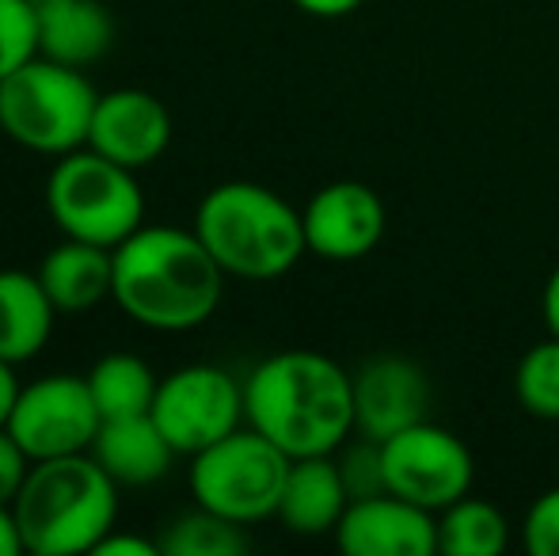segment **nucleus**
Here are the masks:
<instances>
[{
  "instance_id": "nucleus-1",
  "label": "nucleus",
  "mask_w": 559,
  "mask_h": 556,
  "mask_svg": "<svg viewBox=\"0 0 559 556\" xmlns=\"http://www.w3.org/2000/svg\"><path fill=\"white\" fill-rule=\"evenodd\" d=\"M225 271L194 229L141 225L115 248V305L153 332H191L217 312Z\"/></svg>"
},
{
  "instance_id": "nucleus-2",
  "label": "nucleus",
  "mask_w": 559,
  "mask_h": 556,
  "mask_svg": "<svg viewBox=\"0 0 559 556\" xmlns=\"http://www.w3.org/2000/svg\"><path fill=\"white\" fill-rule=\"evenodd\" d=\"M243 419L289 458L338 453L354 438L350 374L320 351H278L243 381Z\"/></svg>"
},
{
  "instance_id": "nucleus-3",
  "label": "nucleus",
  "mask_w": 559,
  "mask_h": 556,
  "mask_svg": "<svg viewBox=\"0 0 559 556\" xmlns=\"http://www.w3.org/2000/svg\"><path fill=\"white\" fill-rule=\"evenodd\" d=\"M23 553L81 556L96 553L118 522V484L92 453L31 461L12 504Z\"/></svg>"
},
{
  "instance_id": "nucleus-4",
  "label": "nucleus",
  "mask_w": 559,
  "mask_h": 556,
  "mask_svg": "<svg viewBox=\"0 0 559 556\" xmlns=\"http://www.w3.org/2000/svg\"><path fill=\"white\" fill-rule=\"evenodd\" d=\"M194 233L225 275L248 282L282 279L309 252L301 210L251 179H228L206 191L194 210Z\"/></svg>"
},
{
  "instance_id": "nucleus-5",
  "label": "nucleus",
  "mask_w": 559,
  "mask_h": 556,
  "mask_svg": "<svg viewBox=\"0 0 559 556\" xmlns=\"http://www.w3.org/2000/svg\"><path fill=\"white\" fill-rule=\"evenodd\" d=\"M99 92L84 69L35 54L0 81V134L43 156H66L88 145Z\"/></svg>"
},
{
  "instance_id": "nucleus-6",
  "label": "nucleus",
  "mask_w": 559,
  "mask_h": 556,
  "mask_svg": "<svg viewBox=\"0 0 559 556\" xmlns=\"http://www.w3.org/2000/svg\"><path fill=\"white\" fill-rule=\"evenodd\" d=\"M46 210L66 237L118 248L145 225V194L138 171L115 164L96 149H73L58 156L46 179Z\"/></svg>"
},
{
  "instance_id": "nucleus-7",
  "label": "nucleus",
  "mask_w": 559,
  "mask_h": 556,
  "mask_svg": "<svg viewBox=\"0 0 559 556\" xmlns=\"http://www.w3.org/2000/svg\"><path fill=\"white\" fill-rule=\"evenodd\" d=\"M289 453L255 427H236L191 458V496L199 507L251 527L278 511Z\"/></svg>"
},
{
  "instance_id": "nucleus-8",
  "label": "nucleus",
  "mask_w": 559,
  "mask_h": 556,
  "mask_svg": "<svg viewBox=\"0 0 559 556\" xmlns=\"http://www.w3.org/2000/svg\"><path fill=\"white\" fill-rule=\"evenodd\" d=\"M384 492H396L407 504H419L427 511H445L461 496L472 492L476 461L461 435H453L442 423H412L400 435L381 442Z\"/></svg>"
},
{
  "instance_id": "nucleus-9",
  "label": "nucleus",
  "mask_w": 559,
  "mask_h": 556,
  "mask_svg": "<svg viewBox=\"0 0 559 556\" xmlns=\"http://www.w3.org/2000/svg\"><path fill=\"white\" fill-rule=\"evenodd\" d=\"M99 423H104V416L96 409L88 378L50 374V378L20 386L4 427L27 450L31 461H46L88 453L99 435Z\"/></svg>"
},
{
  "instance_id": "nucleus-10",
  "label": "nucleus",
  "mask_w": 559,
  "mask_h": 556,
  "mask_svg": "<svg viewBox=\"0 0 559 556\" xmlns=\"http://www.w3.org/2000/svg\"><path fill=\"white\" fill-rule=\"evenodd\" d=\"M148 416L176 453H199L243 423V386L222 366H179L160 381Z\"/></svg>"
},
{
  "instance_id": "nucleus-11",
  "label": "nucleus",
  "mask_w": 559,
  "mask_h": 556,
  "mask_svg": "<svg viewBox=\"0 0 559 556\" xmlns=\"http://www.w3.org/2000/svg\"><path fill=\"white\" fill-rule=\"evenodd\" d=\"M305 245L312 256L328 263H354L366 260L384 237V202L361 179H335L320 187L301 210Z\"/></svg>"
},
{
  "instance_id": "nucleus-12",
  "label": "nucleus",
  "mask_w": 559,
  "mask_h": 556,
  "mask_svg": "<svg viewBox=\"0 0 559 556\" xmlns=\"http://www.w3.org/2000/svg\"><path fill=\"white\" fill-rule=\"evenodd\" d=\"M354 386V435L384 438L400 435L412 423L427 419L430 381L415 358L407 355H373L350 374Z\"/></svg>"
},
{
  "instance_id": "nucleus-13",
  "label": "nucleus",
  "mask_w": 559,
  "mask_h": 556,
  "mask_svg": "<svg viewBox=\"0 0 559 556\" xmlns=\"http://www.w3.org/2000/svg\"><path fill=\"white\" fill-rule=\"evenodd\" d=\"M335 545L350 556H430L438 553V514L396 492L361 496L346 504Z\"/></svg>"
},
{
  "instance_id": "nucleus-14",
  "label": "nucleus",
  "mask_w": 559,
  "mask_h": 556,
  "mask_svg": "<svg viewBox=\"0 0 559 556\" xmlns=\"http://www.w3.org/2000/svg\"><path fill=\"white\" fill-rule=\"evenodd\" d=\"M171 145V115L153 92L115 88L96 99L88 149L111 156L122 168H148Z\"/></svg>"
},
{
  "instance_id": "nucleus-15",
  "label": "nucleus",
  "mask_w": 559,
  "mask_h": 556,
  "mask_svg": "<svg viewBox=\"0 0 559 556\" xmlns=\"http://www.w3.org/2000/svg\"><path fill=\"white\" fill-rule=\"evenodd\" d=\"M346 504H350V492H346L343 469H338L335 453L294 458L289 461L286 484H282V499L274 519L289 534L320 537V534H335Z\"/></svg>"
},
{
  "instance_id": "nucleus-16",
  "label": "nucleus",
  "mask_w": 559,
  "mask_h": 556,
  "mask_svg": "<svg viewBox=\"0 0 559 556\" xmlns=\"http://www.w3.org/2000/svg\"><path fill=\"white\" fill-rule=\"evenodd\" d=\"M38 54L84 69L115 46V15L104 0H35Z\"/></svg>"
},
{
  "instance_id": "nucleus-17",
  "label": "nucleus",
  "mask_w": 559,
  "mask_h": 556,
  "mask_svg": "<svg viewBox=\"0 0 559 556\" xmlns=\"http://www.w3.org/2000/svg\"><path fill=\"white\" fill-rule=\"evenodd\" d=\"M38 282L50 294L58 312H88L115 286V248L88 245V240L66 237L53 245L38 263Z\"/></svg>"
},
{
  "instance_id": "nucleus-18",
  "label": "nucleus",
  "mask_w": 559,
  "mask_h": 556,
  "mask_svg": "<svg viewBox=\"0 0 559 556\" xmlns=\"http://www.w3.org/2000/svg\"><path fill=\"white\" fill-rule=\"evenodd\" d=\"M88 453L115 476V484H130V488L164 481L171 461H176V446L164 438V430L156 427L148 412L145 416L104 419Z\"/></svg>"
},
{
  "instance_id": "nucleus-19",
  "label": "nucleus",
  "mask_w": 559,
  "mask_h": 556,
  "mask_svg": "<svg viewBox=\"0 0 559 556\" xmlns=\"http://www.w3.org/2000/svg\"><path fill=\"white\" fill-rule=\"evenodd\" d=\"M53 317L58 309L38 275L12 268L0 271V358L4 363H31L50 343Z\"/></svg>"
},
{
  "instance_id": "nucleus-20",
  "label": "nucleus",
  "mask_w": 559,
  "mask_h": 556,
  "mask_svg": "<svg viewBox=\"0 0 559 556\" xmlns=\"http://www.w3.org/2000/svg\"><path fill=\"white\" fill-rule=\"evenodd\" d=\"M84 378H88V389L96 397V409L104 419L145 416V412H153L156 389H160L153 366L141 355H130V351L104 355Z\"/></svg>"
},
{
  "instance_id": "nucleus-21",
  "label": "nucleus",
  "mask_w": 559,
  "mask_h": 556,
  "mask_svg": "<svg viewBox=\"0 0 559 556\" xmlns=\"http://www.w3.org/2000/svg\"><path fill=\"white\" fill-rule=\"evenodd\" d=\"M510 545V522L495 504L461 496L438 511V553L445 556H499Z\"/></svg>"
},
{
  "instance_id": "nucleus-22",
  "label": "nucleus",
  "mask_w": 559,
  "mask_h": 556,
  "mask_svg": "<svg viewBox=\"0 0 559 556\" xmlns=\"http://www.w3.org/2000/svg\"><path fill=\"white\" fill-rule=\"evenodd\" d=\"M248 534L240 522L194 504L191 514L176 519L160 537V556H240L248 553Z\"/></svg>"
},
{
  "instance_id": "nucleus-23",
  "label": "nucleus",
  "mask_w": 559,
  "mask_h": 556,
  "mask_svg": "<svg viewBox=\"0 0 559 556\" xmlns=\"http://www.w3.org/2000/svg\"><path fill=\"white\" fill-rule=\"evenodd\" d=\"M514 397L530 416L559 419V340L548 335L545 343L530 347L514 370Z\"/></svg>"
},
{
  "instance_id": "nucleus-24",
  "label": "nucleus",
  "mask_w": 559,
  "mask_h": 556,
  "mask_svg": "<svg viewBox=\"0 0 559 556\" xmlns=\"http://www.w3.org/2000/svg\"><path fill=\"white\" fill-rule=\"evenodd\" d=\"M38 54L35 0H0V81Z\"/></svg>"
},
{
  "instance_id": "nucleus-25",
  "label": "nucleus",
  "mask_w": 559,
  "mask_h": 556,
  "mask_svg": "<svg viewBox=\"0 0 559 556\" xmlns=\"http://www.w3.org/2000/svg\"><path fill=\"white\" fill-rule=\"evenodd\" d=\"M338 469H343V481H346V492L350 499H361V496H377L384 492V465H381V442L373 438H361L343 442V458H338Z\"/></svg>"
},
{
  "instance_id": "nucleus-26",
  "label": "nucleus",
  "mask_w": 559,
  "mask_h": 556,
  "mask_svg": "<svg viewBox=\"0 0 559 556\" xmlns=\"http://www.w3.org/2000/svg\"><path fill=\"white\" fill-rule=\"evenodd\" d=\"M522 542L533 556H559V484L530 504Z\"/></svg>"
},
{
  "instance_id": "nucleus-27",
  "label": "nucleus",
  "mask_w": 559,
  "mask_h": 556,
  "mask_svg": "<svg viewBox=\"0 0 559 556\" xmlns=\"http://www.w3.org/2000/svg\"><path fill=\"white\" fill-rule=\"evenodd\" d=\"M27 473H31L27 450L8 435V427H0V507L15 504V496H20Z\"/></svg>"
},
{
  "instance_id": "nucleus-28",
  "label": "nucleus",
  "mask_w": 559,
  "mask_h": 556,
  "mask_svg": "<svg viewBox=\"0 0 559 556\" xmlns=\"http://www.w3.org/2000/svg\"><path fill=\"white\" fill-rule=\"evenodd\" d=\"M92 556H160V542H148V537H141V534H118V530H111V534L96 545V553Z\"/></svg>"
},
{
  "instance_id": "nucleus-29",
  "label": "nucleus",
  "mask_w": 559,
  "mask_h": 556,
  "mask_svg": "<svg viewBox=\"0 0 559 556\" xmlns=\"http://www.w3.org/2000/svg\"><path fill=\"white\" fill-rule=\"evenodd\" d=\"M301 12L317 15V20H338V15H350L358 12L366 0H294Z\"/></svg>"
},
{
  "instance_id": "nucleus-30",
  "label": "nucleus",
  "mask_w": 559,
  "mask_h": 556,
  "mask_svg": "<svg viewBox=\"0 0 559 556\" xmlns=\"http://www.w3.org/2000/svg\"><path fill=\"white\" fill-rule=\"evenodd\" d=\"M540 312H545L548 335H556V340H559V263H556V271L545 282V294H540Z\"/></svg>"
},
{
  "instance_id": "nucleus-31",
  "label": "nucleus",
  "mask_w": 559,
  "mask_h": 556,
  "mask_svg": "<svg viewBox=\"0 0 559 556\" xmlns=\"http://www.w3.org/2000/svg\"><path fill=\"white\" fill-rule=\"evenodd\" d=\"M15 393H20V378H15V366L0 358V427L8 423V412L15 404Z\"/></svg>"
},
{
  "instance_id": "nucleus-32",
  "label": "nucleus",
  "mask_w": 559,
  "mask_h": 556,
  "mask_svg": "<svg viewBox=\"0 0 559 556\" xmlns=\"http://www.w3.org/2000/svg\"><path fill=\"white\" fill-rule=\"evenodd\" d=\"M23 542H20V527H15L12 507H0V556H20Z\"/></svg>"
}]
</instances>
